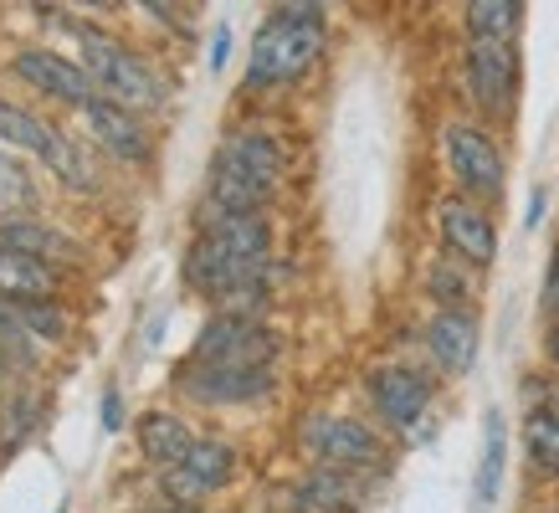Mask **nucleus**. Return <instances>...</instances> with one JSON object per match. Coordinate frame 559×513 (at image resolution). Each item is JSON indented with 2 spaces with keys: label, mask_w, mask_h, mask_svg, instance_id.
I'll return each mask as SVG.
<instances>
[{
  "label": "nucleus",
  "mask_w": 559,
  "mask_h": 513,
  "mask_svg": "<svg viewBox=\"0 0 559 513\" xmlns=\"http://www.w3.org/2000/svg\"><path fill=\"white\" fill-rule=\"evenodd\" d=\"M283 170H288L283 139L267 129H231L211 159V175H205V205L262 216L283 186Z\"/></svg>",
  "instance_id": "1"
},
{
  "label": "nucleus",
  "mask_w": 559,
  "mask_h": 513,
  "mask_svg": "<svg viewBox=\"0 0 559 513\" xmlns=\"http://www.w3.org/2000/svg\"><path fill=\"white\" fill-rule=\"evenodd\" d=\"M421 288L426 298L437 308H473L477 293H483V273L477 267H467V262H457V256H431L421 273Z\"/></svg>",
  "instance_id": "20"
},
{
  "label": "nucleus",
  "mask_w": 559,
  "mask_h": 513,
  "mask_svg": "<svg viewBox=\"0 0 559 513\" xmlns=\"http://www.w3.org/2000/svg\"><path fill=\"white\" fill-rule=\"evenodd\" d=\"M78 119H83L93 150L108 154V159H119L129 170H139V165L154 159V134H150V123H144V114H134V108L98 98L93 108H83Z\"/></svg>",
  "instance_id": "12"
},
{
  "label": "nucleus",
  "mask_w": 559,
  "mask_h": 513,
  "mask_svg": "<svg viewBox=\"0 0 559 513\" xmlns=\"http://www.w3.org/2000/svg\"><path fill=\"white\" fill-rule=\"evenodd\" d=\"M277 355H283V339H277V329L262 324V313H211L190 349V359L247 365V370H272Z\"/></svg>",
  "instance_id": "7"
},
{
  "label": "nucleus",
  "mask_w": 559,
  "mask_h": 513,
  "mask_svg": "<svg viewBox=\"0 0 559 513\" xmlns=\"http://www.w3.org/2000/svg\"><path fill=\"white\" fill-rule=\"evenodd\" d=\"M57 139H62V129L51 119H41V114H32V108H21V103H11V98H0V150L36 154V159L47 165L51 150H57Z\"/></svg>",
  "instance_id": "18"
},
{
  "label": "nucleus",
  "mask_w": 559,
  "mask_h": 513,
  "mask_svg": "<svg viewBox=\"0 0 559 513\" xmlns=\"http://www.w3.org/2000/svg\"><path fill=\"white\" fill-rule=\"evenodd\" d=\"M524 16L528 11L519 0H467V5H462L467 41H503V47H519Z\"/></svg>",
  "instance_id": "21"
},
{
  "label": "nucleus",
  "mask_w": 559,
  "mask_h": 513,
  "mask_svg": "<svg viewBox=\"0 0 559 513\" xmlns=\"http://www.w3.org/2000/svg\"><path fill=\"white\" fill-rule=\"evenodd\" d=\"M544 216V190H534V201H528V226H539Z\"/></svg>",
  "instance_id": "33"
},
{
  "label": "nucleus",
  "mask_w": 559,
  "mask_h": 513,
  "mask_svg": "<svg viewBox=\"0 0 559 513\" xmlns=\"http://www.w3.org/2000/svg\"><path fill=\"white\" fill-rule=\"evenodd\" d=\"M477 339H483V324L473 308H437L421 329V349L441 375H467L477 365Z\"/></svg>",
  "instance_id": "13"
},
{
  "label": "nucleus",
  "mask_w": 559,
  "mask_h": 513,
  "mask_svg": "<svg viewBox=\"0 0 559 513\" xmlns=\"http://www.w3.org/2000/svg\"><path fill=\"white\" fill-rule=\"evenodd\" d=\"M524 452H528V462H534V473H544V478H559V406H555V401L528 406Z\"/></svg>",
  "instance_id": "24"
},
{
  "label": "nucleus",
  "mask_w": 559,
  "mask_h": 513,
  "mask_svg": "<svg viewBox=\"0 0 559 513\" xmlns=\"http://www.w3.org/2000/svg\"><path fill=\"white\" fill-rule=\"evenodd\" d=\"M139 513H201V509H186V503H165V498H159V503H150V509H139Z\"/></svg>",
  "instance_id": "32"
},
{
  "label": "nucleus",
  "mask_w": 559,
  "mask_h": 513,
  "mask_svg": "<svg viewBox=\"0 0 559 513\" xmlns=\"http://www.w3.org/2000/svg\"><path fill=\"white\" fill-rule=\"evenodd\" d=\"M441 159H447V170L457 180V195H467L477 205L503 201V190H509V159H503V144H498V134H492L488 123L452 119L441 129Z\"/></svg>",
  "instance_id": "5"
},
{
  "label": "nucleus",
  "mask_w": 559,
  "mask_h": 513,
  "mask_svg": "<svg viewBox=\"0 0 559 513\" xmlns=\"http://www.w3.org/2000/svg\"><path fill=\"white\" fill-rule=\"evenodd\" d=\"M72 36H78V62L83 72L93 77L108 103H123V108H134V114H159L165 103H170V83L150 68V57L134 51L123 36L103 32L93 21H72Z\"/></svg>",
  "instance_id": "3"
},
{
  "label": "nucleus",
  "mask_w": 559,
  "mask_h": 513,
  "mask_svg": "<svg viewBox=\"0 0 559 513\" xmlns=\"http://www.w3.org/2000/svg\"><path fill=\"white\" fill-rule=\"evenodd\" d=\"M62 293V273L47 267V262H32V256L5 252L0 256V298L5 303H47Z\"/></svg>",
  "instance_id": "19"
},
{
  "label": "nucleus",
  "mask_w": 559,
  "mask_h": 513,
  "mask_svg": "<svg viewBox=\"0 0 559 513\" xmlns=\"http://www.w3.org/2000/svg\"><path fill=\"white\" fill-rule=\"evenodd\" d=\"M36 180L11 150H0V216H32Z\"/></svg>",
  "instance_id": "26"
},
{
  "label": "nucleus",
  "mask_w": 559,
  "mask_h": 513,
  "mask_svg": "<svg viewBox=\"0 0 559 513\" xmlns=\"http://www.w3.org/2000/svg\"><path fill=\"white\" fill-rule=\"evenodd\" d=\"M0 247L16 256H32V262H47L57 273L83 262V241L47 216H0Z\"/></svg>",
  "instance_id": "14"
},
{
  "label": "nucleus",
  "mask_w": 559,
  "mask_h": 513,
  "mask_svg": "<svg viewBox=\"0 0 559 513\" xmlns=\"http://www.w3.org/2000/svg\"><path fill=\"white\" fill-rule=\"evenodd\" d=\"M544 359H549V365L559 370V324L544 329Z\"/></svg>",
  "instance_id": "31"
},
{
  "label": "nucleus",
  "mask_w": 559,
  "mask_h": 513,
  "mask_svg": "<svg viewBox=\"0 0 559 513\" xmlns=\"http://www.w3.org/2000/svg\"><path fill=\"white\" fill-rule=\"evenodd\" d=\"M462 87L483 119H509L519 103V47L503 41H467L462 51Z\"/></svg>",
  "instance_id": "8"
},
{
  "label": "nucleus",
  "mask_w": 559,
  "mask_h": 513,
  "mask_svg": "<svg viewBox=\"0 0 559 513\" xmlns=\"http://www.w3.org/2000/svg\"><path fill=\"white\" fill-rule=\"evenodd\" d=\"M323 47H329V11L323 5H272L262 32L252 36V57H247V93H267V87H293L319 68Z\"/></svg>",
  "instance_id": "2"
},
{
  "label": "nucleus",
  "mask_w": 559,
  "mask_h": 513,
  "mask_svg": "<svg viewBox=\"0 0 559 513\" xmlns=\"http://www.w3.org/2000/svg\"><path fill=\"white\" fill-rule=\"evenodd\" d=\"M555 406H559V395H555Z\"/></svg>",
  "instance_id": "35"
},
{
  "label": "nucleus",
  "mask_w": 559,
  "mask_h": 513,
  "mask_svg": "<svg viewBox=\"0 0 559 513\" xmlns=\"http://www.w3.org/2000/svg\"><path fill=\"white\" fill-rule=\"evenodd\" d=\"M298 446L319 467H340V473H355V478H370V473H385L390 467V446L385 431L359 421V416H334V410H319L298 427Z\"/></svg>",
  "instance_id": "4"
},
{
  "label": "nucleus",
  "mask_w": 559,
  "mask_h": 513,
  "mask_svg": "<svg viewBox=\"0 0 559 513\" xmlns=\"http://www.w3.org/2000/svg\"><path fill=\"white\" fill-rule=\"evenodd\" d=\"M437 237H441V252L488 273L498 262V226H492L488 205L467 201V195H447L437 205Z\"/></svg>",
  "instance_id": "11"
},
{
  "label": "nucleus",
  "mask_w": 559,
  "mask_h": 513,
  "mask_svg": "<svg viewBox=\"0 0 559 513\" xmlns=\"http://www.w3.org/2000/svg\"><path fill=\"white\" fill-rule=\"evenodd\" d=\"M11 72H16L32 93L62 103L72 114H83V108H93V103L103 98L98 87H93V77L83 72V62H78V57H62V51H51V47H21L16 57H11Z\"/></svg>",
  "instance_id": "10"
},
{
  "label": "nucleus",
  "mask_w": 559,
  "mask_h": 513,
  "mask_svg": "<svg viewBox=\"0 0 559 513\" xmlns=\"http://www.w3.org/2000/svg\"><path fill=\"white\" fill-rule=\"evenodd\" d=\"M180 473H186L190 482H201L205 498L221 493L226 482L237 478V446L221 442V437H195V446H190V457L180 462Z\"/></svg>",
  "instance_id": "22"
},
{
  "label": "nucleus",
  "mask_w": 559,
  "mask_h": 513,
  "mask_svg": "<svg viewBox=\"0 0 559 513\" xmlns=\"http://www.w3.org/2000/svg\"><path fill=\"white\" fill-rule=\"evenodd\" d=\"M0 256H5V247H0Z\"/></svg>",
  "instance_id": "34"
},
{
  "label": "nucleus",
  "mask_w": 559,
  "mask_h": 513,
  "mask_svg": "<svg viewBox=\"0 0 559 513\" xmlns=\"http://www.w3.org/2000/svg\"><path fill=\"white\" fill-rule=\"evenodd\" d=\"M134 442H139V452H144V462H154V473H165V467H180V462L190 457L195 431H190L186 416L154 406L134 421Z\"/></svg>",
  "instance_id": "17"
},
{
  "label": "nucleus",
  "mask_w": 559,
  "mask_h": 513,
  "mask_svg": "<svg viewBox=\"0 0 559 513\" xmlns=\"http://www.w3.org/2000/svg\"><path fill=\"white\" fill-rule=\"evenodd\" d=\"M175 391L195 406H252L277 391V370H247V365H205L186 359L175 370Z\"/></svg>",
  "instance_id": "9"
},
{
  "label": "nucleus",
  "mask_w": 559,
  "mask_h": 513,
  "mask_svg": "<svg viewBox=\"0 0 559 513\" xmlns=\"http://www.w3.org/2000/svg\"><path fill=\"white\" fill-rule=\"evenodd\" d=\"M103 427H108V431H119V427H123V406H119V391H108V395H103Z\"/></svg>",
  "instance_id": "30"
},
{
  "label": "nucleus",
  "mask_w": 559,
  "mask_h": 513,
  "mask_svg": "<svg viewBox=\"0 0 559 513\" xmlns=\"http://www.w3.org/2000/svg\"><path fill=\"white\" fill-rule=\"evenodd\" d=\"M11 427V437H5V452H16L21 442H26V437H32L36 431V401H26V395H11V401H5V410H0V431Z\"/></svg>",
  "instance_id": "27"
},
{
  "label": "nucleus",
  "mask_w": 559,
  "mask_h": 513,
  "mask_svg": "<svg viewBox=\"0 0 559 513\" xmlns=\"http://www.w3.org/2000/svg\"><path fill=\"white\" fill-rule=\"evenodd\" d=\"M11 313L21 319V329L32 334L36 349H47V344H62L72 334V313L57 298H47V303H11Z\"/></svg>",
  "instance_id": "25"
},
{
  "label": "nucleus",
  "mask_w": 559,
  "mask_h": 513,
  "mask_svg": "<svg viewBox=\"0 0 559 513\" xmlns=\"http://www.w3.org/2000/svg\"><path fill=\"white\" fill-rule=\"evenodd\" d=\"M539 303H544V319H549V324H559V247L549 252V273H544Z\"/></svg>",
  "instance_id": "28"
},
{
  "label": "nucleus",
  "mask_w": 559,
  "mask_h": 513,
  "mask_svg": "<svg viewBox=\"0 0 559 513\" xmlns=\"http://www.w3.org/2000/svg\"><path fill=\"white\" fill-rule=\"evenodd\" d=\"M195 231L211 241H221L231 256L241 262H267L272 256V226L267 216H241V211H216V205L201 201V216H195Z\"/></svg>",
  "instance_id": "15"
},
{
  "label": "nucleus",
  "mask_w": 559,
  "mask_h": 513,
  "mask_svg": "<svg viewBox=\"0 0 559 513\" xmlns=\"http://www.w3.org/2000/svg\"><path fill=\"white\" fill-rule=\"evenodd\" d=\"M365 401L385 437L416 442V427H426V410H431V380L406 359H385L365 370Z\"/></svg>",
  "instance_id": "6"
},
{
  "label": "nucleus",
  "mask_w": 559,
  "mask_h": 513,
  "mask_svg": "<svg viewBox=\"0 0 559 513\" xmlns=\"http://www.w3.org/2000/svg\"><path fill=\"white\" fill-rule=\"evenodd\" d=\"M365 498V482L340 467H308L304 478L293 482L288 513H355Z\"/></svg>",
  "instance_id": "16"
},
{
  "label": "nucleus",
  "mask_w": 559,
  "mask_h": 513,
  "mask_svg": "<svg viewBox=\"0 0 559 513\" xmlns=\"http://www.w3.org/2000/svg\"><path fill=\"white\" fill-rule=\"evenodd\" d=\"M226 57H231V26H216V36H211V68H226Z\"/></svg>",
  "instance_id": "29"
},
{
  "label": "nucleus",
  "mask_w": 559,
  "mask_h": 513,
  "mask_svg": "<svg viewBox=\"0 0 559 513\" xmlns=\"http://www.w3.org/2000/svg\"><path fill=\"white\" fill-rule=\"evenodd\" d=\"M503 457H509V427H503V416L488 410V421H483V462H477V509H492L498 503V488H503Z\"/></svg>",
  "instance_id": "23"
}]
</instances>
